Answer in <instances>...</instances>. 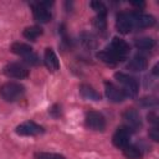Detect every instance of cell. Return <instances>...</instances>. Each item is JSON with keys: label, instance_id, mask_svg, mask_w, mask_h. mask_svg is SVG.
<instances>
[{"label": "cell", "instance_id": "cell-1", "mask_svg": "<svg viewBox=\"0 0 159 159\" xmlns=\"http://www.w3.org/2000/svg\"><path fill=\"white\" fill-rule=\"evenodd\" d=\"M116 61L117 63L124 61L127 58V56L129 55V51H130V46L127 41H124L123 39H119V37H113L111 43L104 48Z\"/></svg>", "mask_w": 159, "mask_h": 159}, {"label": "cell", "instance_id": "cell-2", "mask_svg": "<svg viewBox=\"0 0 159 159\" xmlns=\"http://www.w3.org/2000/svg\"><path fill=\"white\" fill-rule=\"evenodd\" d=\"M25 94V87L20 82L9 81L0 86V96L6 102H16Z\"/></svg>", "mask_w": 159, "mask_h": 159}, {"label": "cell", "instance_id": "cell-3", "mask_svg": "<svg viewBox=\"0 0 159 159\" xmlns=\"http://www.w3.org/2000/svg\"><path fill=\"white\" fill-rule=\"evenodd\" d=\"M114 78L122 86L120 88L124 92L125 97H135L138 94L139 84H138V81L133 76H129V75H127L124 72H116L114 73Z\"/></svg>", "mask_w": 159, "mask_h": 159}, {"label": "cell", "instance_id": "cell-4", "mask_svg": "<svg viewBox=\"0 0 159 159\" xmlns=\"http://www.w3.org/2000/svg\"><path fill=\"white\" fill-rule=\"evenodd\" d=\"M53 5V2L51 1H42V2H35L32 4V15L34 19L40 22V24H46L48 21H51L52 19V14L50 7Z\"/></svg>", "mask_w": 159, "mask_h": 159}, {"label": "cell", "instance_id": "cell-5", "mask_svg": "<svg viewBox=\"0 0 159 159\" xmlns=\"http://www.w3.org/2000/svg\"><path fill=\"white\" fill-rule=\"evenodd\" d=\"M84 124L88 129L96 130V132H103L106 129V118L102 113L97 111H89L86 113Z\"/></svg>", "mask_w": 159, "mask_h": 159}, {"label": "cell", "instance_id": "cell-6", "mask_svg": "<svg viewBox=\"0 0 159 159\" xmlns=\"http://www.w3.org/2000/svg\"><path fill=\"white\" fill-rule=\"evenodd\" d=\"M122 118H123L124 125L130 132H135L139 128H142V118H140V114H139V112L137 109H134V108H127L122 113Z\"/></svg>", "mask_w": 159, "mask_h": 159}, {"label": "cell", "instance_id": "cell-7", "mask_svg": "<svg viewBox=\"0 0 159 159\" xmlns=\"http://www.w3.org/2000/svg\"><path fill=\"white\" fill-rule=\"evenodd\" d=\"M4 75L9 78H15V80H24L29 76V70L25 65L20 62H10L7 63L4 70Z\"/></svg>", "mask_w": 159, "mask_h": 159}, {"label": "cell", "instance_id": "cell-8", "mask_svg": "<svg viewBox=\"0 0 159 159\" xmlns=\"http://www.w3.org/2000/svg\"><path fill=\"white\" fill-rule=\"evenodd\" d=\"M16 134L24 135V137H34V135H40L45 133V128L40 124H37L34 120H26L21 124H19L15 128Z\"/></svg>", "mask_w": 159, "mask_h": 159}, {"label": "cell", "instance_id": "cell-9", "mask_svg": "<svg viewBox=\"0 0 159 159\" xmlns=\"http://www.w3.org/2000/svg\"><path fill=\"white\" fill-rule=\"evenodd\" d=\"M130 17H132L133 27H137V29H147L155 25V17L153 15H149L142 11L130 12Z\"/></svg>", "mask_w": 159, "mask_h": 159}, {"label": "cell", "instance_id": "cell-10", "mask_svg": "<svg viewBox=\"0 0 159 159\" xmlns=\"http://www.w3.org/2000/svg\"><path fill=\"white\" fill-rule=\"evenodd\" d=\"M116 29L122 35H127V34H129L133 30V22H132L130 12L120 11V12L117 14V17H116Z\"/></svg>", "mask_w": 159, "mask_h": 159}, {"label": "cell", "instance_id": "cell-11", "mask_svg": "<svg viewBox=\"0 0 159 159\" xmlns=\"http://www.w3.org/2000/svg\"><path fill=\"white\" fill-rule=\"evenodd\" d=\"M130 135H132V132L125 125H120L116 129V132L112 137V142H113L114 147H117L119 149H123L124 147H127L129 144Z\"/></svg>", "mask_w": 159, "mask_h": 159}, {"label": "cell", "instance_id": "cell-12", "mask_svg": "<svg viewBox=\"0 0 159 159\" xmlns=\"http://www.w3.org/2000/svg\"><path fill=\"white\" fill-rule=\"evenodd\" d=\"M104 93L106 97L113 103H120L127 98L122 88L112 82H104Z\"/></svg>", "mask_w": 159, "mask_h": 159}, {"label": "cell", "instance_id": "cell-13", "mask_svg": "<svg viewBox=\"0 0 159 159\" xmlns=\"http://www.w3.org/2000/svg\"><path fill=\"white\" fill-rule=\"evenodd\" d=\"M43 63H45V66L47 67V70L50 72H56L60 68L58 57H57L56 52L51 47H47L45 50V53H43Z\"/></svg>", "mask_w": 159, "mask_h": 159}, {"label": "cell", "instance_id": "cell-14", "mask_svg": "<svg viewBox=\"0 0 159 159\" xmlns=\"http://www.w3.org/2000/svg\"><path fill=\"white\" fill-rule=\"evenodd\" d=\"M147 67H148V60L143 55L133 56L127 63V70L133 71V72H142L147 70Z\"/></svg>", "mask_w": 159, "mask_h": 159}, {"label": "cell", "instance_id": "cell-15", "mask_svg": "<svg viewBox=\"0 0 159 159\" xmlns=\"http://www.w3.org/2000/svg\"><path fill=\"white\" fill-rule=\"evenodd\" d=\"M80 93L84 99H91V101H101L102 96L89 84L82 83L80 86Z\"/></svg>", "mask_w": 159, "mask_h": 159}, {"label": "cell", "instance_id": "cell-16", "mask_svg": "<svg viewBox=\"0 0 159 159\" xmlns=\"http://www.w3.org/2000/svg\"><path fill=\"white\" fill-rule=\"evenodd\" d=\"M134 46H135L138 50L149 51V50H153V48L155 47V40L152 39V37H148V36L138 37V39L134 40Z\"/></svg>", "mask_w": 159, "mask_h": 159}, {"label": "cell", "instance_id": "cell-17", "mask_svg": "<svg viewBox=\"0 0 159 159\" xmlns=\"http://www.w3.org/2000/svg\"><path fill=\"white\" fill-rule=\"evenodd\" d=\"M11 52L17 55V56L25 57V56H27L29 53H31L34 51H32V47L30 45H27L25 42H19L17 41V42H14L11 45Z\"/></svg>", "mask_w": 159, "mask_h": 159}, {"label": "cell", "instance_id": "cell-18", "mask_svg": "<svg viewBox=\"0 0 159 159\" xmlns=\"http://www.w3.org/2000/svg\"><path fill=\"white\" fill-rule=\"evenodd\" d=\"M43 34V30L41 26L39 25H34V26H29L24 30L22 35L26 40H30V41H36L37 37H40L41 35Z\"/></svg>", "mask_w": 159, "mask_h": 159}, {"label": "cell", "instance_id": "cell-19", "mask_svg": "<svg viewBox=\"0 0 159 159\" xmlns=\"http://www.w3.org/2000/svg\"><path fill=\"white\" fill-rule=\"evenodd\" d=\"M123 154L127 159H142L143 158V152L140 148H138L137 145H132L128 144L127 147H124L123 149Z\"/></svg>", "mask_w": 159, "mask_h": 159}, {"label": "cell", "instance_id": "cell-20", "mask_svg": "<svg viewBox=\"0 0 159 159\" xmlns=\"http://www.w3.org/2000/svg\"><path fill=\"white\" fill-rule=\"evenodd\" d=\"M35 159H66L65 155L58 153H50V152H36Z\"/></svg>", "mask_w": 159, "mask_h": 159}, {"label": "cell", "instance_id": "cell-21", "mask_svg": "<svg viewBox=\"0 0 159 159\" xmlns=\"http://www.w3.org/2000/svg\"><path fill=\"white\" fill-rule=\"evenodd\" d=\"M89 5L97 15H99V16H106L107 15V6L102 1H91Z\"/></svg>", "mask_w": 159, "mask_h": 159}, {"label": "cell", "instance_id": "cell-22", "mask_svg": "<svg viewBox=\"0 0 159 159\" xmlns=\"http://www.w3.org/2000/svg\"><path fill=\"white\" fill-rule=\"evenodd\" d=\"M92 24H93V26H94L98 31L104 32V30H106V27H107V20H106V16H99V15H97V16L93 19Z\"/></svg>", "mask_w": 159, "mask_h": 159}, {"label": "cell", "instance_id": "cell-23", "mask_svg": "<svg viewBox=\"0 0 159 159\" xmlns=\"http://www.w3.org/2000/svg\"><path fill=\"white\" fill-rule=\"evenodd\" d=\"M138 103H139L142 107L149 108V107H155V106L158 104V99H157L155 97H153V96H150V97H143V98L139 99Z\"/></svg>", "mask_w": 159, "mask_h": 159}, {"label": "cell", "instance_id": "cell-24", "mask_svg": "<svg viewBox=\"0 0 159 159\" xmlns=\"http://www.w3.org/2000/svg\"><path fill=\"white\" fill-rule=\"evenodd\" d=\"M82 43H83V46L86 47V48H92V47H94L96 46V42H94V39H93V36L91 35V34H82Z\"/></svg>", "mask_w": 159, "mask_h": 159}, {"label": "cell", "instance_id": "cell-25", "mask_svg": "<svg viewBox=\"0 0 159 159\" xmlns=\"http://www.w3.org/2000/svg\"><path fill=\"white\" fill-rule=\"evenodd\" d=\"M22 60H24L25 63H27V65H30V66H37V65L40 63V58H39V56H37L35 52L29 53L27 56L22 57Z\"/></svg>", "mask_w": 159, "mask_h": 159}, {"label": "cell", "instance_id": "cell-26", "mask_svg": "<svg viewBox=\"0 0 159 159\" xmlns=\"http://www.w3.org/2000/svg\"><path fill=\"white\" fill-rule=\"evenodd\" d=\"M48 113H50V114H51L53 118H58V117H61V114H62L61 106H60V104H53V106L50 108Z\"/></svg>", "mask_w": 159, "mask_h": 159}, {"label": "cell", "instance_id": "cell-27", "mask_svg": "<svg viewBox=\"0 0 159 159\" xmlns=\"http://www.w3.org/2000/svg\"><path fill=\"white\" fill-rule=\"evenodd\" d=\"M147 118H148V122L150 123V124H153V127H158V123H159V118H158V114H157V112H150V113H148V116H147Z\"/></svg>", "mask_w": 159, "mask_h": 159}, {"label": "cell", "instance_id": "cell-28", "mask_svg": "<svg viewBox=\"0 0 159 159\" xmlns=\"http://www.w3.org/2000/svg\"><path fill=\"white\" fill-rule=\"evenodd\" d=\"M149 137L154 142H158L159 140V128L158 127H152L149 129Z\"/></svg>", "mask_w": 159, "mask_h": 159}, {"label": "cell", "instance_id": "cell-29", "mask_svg": "<svg viewBox=\"0 0 159 159\" xmlns=\"http://www.w3.org/2000/svg\"><path fill=\"white\" fill-rule=\"evenodd\" d=\"M132 5L135 6V7H138V9L140 10V9H143V7L145 6V2H143V1H139V2H138V1H137V2H132Z\"/></svg>", "mask_w": 159, "mask_h": 159}, {"label": "cell", "instance_id": "cell-30", "mask_svg": "<svg viewBox=\"0 0 159 159\" xmlns=\"http://www.w3.org/2000/svg\"><path fill=\"white\" fill-rule=\"evenodd\" d=\"M153 75H154V76L158 75V65H155V66L153 67Z\"/></svg>", "mask_w": 159, "mask_h": 159}]
</instances>
